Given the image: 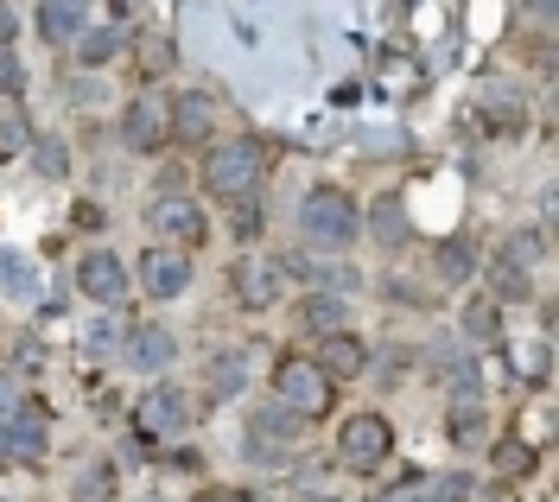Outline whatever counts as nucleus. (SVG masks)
Masks as SVG:
<instances>
[{
  "instance_id": "obj_28",
  "label": "nucleus",
  "mask_w": 559,
  "mask_h": 502,
  "mask_svg": "<svg viewBox=\"0 0 559 502\" xmlns=\"http://www.w3.org/2000/svg\"><path fill=\"white\" fill-rule=\"evenodd\" d=\"M26 146H33V128H26V115H7V121H0V166L26 159Z\"/></svg>"
},
{
  "instance_id": "obj_31",
  "label": "nucleus",
  "mask_w": 559,
  "mask_h": 502,
  "mask_svg": "<svg viewBox=\"0 0 559 502\" xmlns=\"http://www.w3.org/2000/svg\"><path fill=\"white\" fill-rule=\"evenodd\" d=\"M20 89H26V64H20L13 45H0V103H13Z\"/></svg>"
},
{
  "instance_id": "obj_5",
  "label": "nucleus",
  "mask_w": 559,
  "mask_h": 502,
  "mask_svg": "<svg viewBox=\"0 0 559 502\" xmlns=\"http://www.w3.org/2000/svg\"><path fill=\"white\" fill-rule=\"evenodd\" d=\"M0 458L20 470H38L51 458V407L45 401H13L0 420Z\"/></svg>"
},
{
  "instance_id": "obj_38",
  "label": "nucleus",
  "mask_w": 559,
  "mask_h": 502,
  "mask_svg": "<svg viewBox=\"0 0 559 502\" xmlns=\"http://www.w3.org/2000/svg\"><path fill=\"white\" fill-rule=\"evenodd\" d=\"M306 502H337V497H306Z\"/></svg>"
},
{
  "instance_id": "obj_6",
  "label": "nucleus",
  "mask_w": 559,
  "mask_h": 502,
  "mask_svg": "<svg viewBox=\"0 0 559 502\" xmlns=\"http://www.w3.org/2000/svg\"><path fill=\"white\" fill-rule=\"evenodd\" d=\"M394 458V427H388L382 414H349L344 427H337V465L344 470H382Z\"/></svg>"
},
{
  "instance_id": "obj_34",
  "label": "nucleus",
  "mask_w": 559,
  "mask_h": 502,
  "mask_svg": "<svg viewBox=\"0 0 559 502\" xmlns=\"http://www.w3.org/2000/svg\"><path fill=\"white\" fill-rule=\"evenodd\" d=\"M140 7H146V0H108V26H128Z\"/></svg>"
},
{
  "instance_id": "obj_7",
  "label": "nucleus",
  "mask_w": 559,
  "mask_h": 502,
  "mask_svg": "<svg viewBox=\"0 0 559 502\" xmlns=\"http://www.w3.org/2000/svg\"><path fill=\"white\" fill-rule=\"evenodd\" d=\"M229 292H236V306L242 312H274L280 299H286V267H280V254H236V267H229Z\"/></svg>"
},
{
  "instance_id": "obj_8",
  "label": "nucleus",
  "mask_w": 559,
  "mask_h": 502,
  "mask_svg": "<svg viewBox=\"0 0 559 502\" xmlns=\"http://www.w3.org/2000/svg\"><path fill=\"white\" fill-rule=\"evenodd\" d=\"M134 427L146 432V439H178V432L191 427V395H185L178 382H166V375H153L146 395L134 401Z\"/></svg>"
},
{
  "instance_id": "obj_27",
  "label": "nucleus",
  "mask_w": 559,
  "mask_h": 502,
  "mask_svg": "<svg viewBox=\"0 0 559 502\" xmlns=\"http://www.w3.org/2000/svg\"><path fill=\"white\" fill-rule=\"evenodd\" d=\"M26 153H33L38 179H64V172H70V146L58 141V134H45V141H33Z\"/></svg>"
},
{
  "instance_id": "obj_11",
  "label": "nucleus",
  "mask_w": 559,
  "mask_h": 502,
  "mask_svg": "<svg viewBox=\"0 0 559 502\" xmlns=\"http://www.w3.org/2000/svg\"><path fill=\"white\" fill-rule=\"evenodd\" d=\"M121 362L134 369V375H166L178 362V331H166V324H134L128 337H121Z\"/></svg>"
},
{
  "instance_id": "obj_41",
  "label": "nucleus",
  "mask_w": 559,
  "mask_h": 502,
  "mask_svg": "<svg viewBox=\"0 0 559 502\" xmlns=\"http://www.w3.org/2000/svg\"><path fill=\"white\" fill-rule=\"evenodd\" d=\"M242 502H254V497H242Z\"/></svg>"
},
{
  "instance_id": "obj_37",
  "label": "nucleus",
  "mask_w": 559,
  "mask_h": 502,
  "mask_svg": "<svg viewBox=\"0 0 559 502\" xmlns=\"http://www.w3.org/2000/svg\"><path fill=\"white\" fill-rule=\"evenodd\" d=\"M0 395H7V401H13V382H7V369H0Z\"/></svg>"
},
{
  "instance_id": "obj_17",
  "label": "nucleus",
  "mask_w": 559,
  "mask_h": 502,
  "mask_svg": "<svg viewBox=\"0 0 559 502\" xmlns=\"http://www.w3.org/2000/svg\"><path fill=\"white\" fill-rule=\"evenodd\" d=\"M362 229H369V236H376L382 249H407V242H414V216H407V204H401L394 191L369 204V216H362Z\"/></svg>"
},
{
  "instance_id": "obj_36",
  "label": "nucleus",
  "mask_w": 559,
  "mask_h": 502,
  "mask_svg": "<svg viewBox=\"0 0 559 502\" xmlns=\"http://www.w3.org/2000/svg\"><path fill=\"white\" fill-rule=\"evenodd\" d=\"M515 7H522L527 20H547V13H554V0H515Z\"/></svg>"
},
{
  "instance_id": "obj_20",
  "label": "nucleus",
  "mask_w": 559,
  "mask_h": 502,
  "mask_svg": "<svg viewBox=\"0 0 559 502\" xmlns=\"http://www.w3.org/2000/svg\"><path fill=\"white\" fill-rule=\"evenodd\" d=\"M83 7L90 0H38V38L45 45H70L83 33Z\"/></svg>"
},
{
  "instance_id": "obj_25",
  "label": "nucleus",
  "mask_w": 559,
  "mask_h": 502,
  "mask_svg": "<svg viewBox=\"0 0 559 502\" xmlns=\"http://www.w3.org/2000/svg\"><path fill=\"white\" fill-rule=\"evenodd\" d=\"M445 427H452L457 445H477V439H484V395H457V401H452V420H445Z\"/></svg>"
},
{
  "instance_id": "obj_32",
  "label": "nucleus",
  "mask_w": 559,
  "mask_h": 502,
  "mask_svg": "<svg viewBox=\"0 0 559 502\" xmlns=\"http://www.w3.org/2000/svg\"><path fill=\"white\" fill-rule=\"evenodd\" d=\"M173 64H178L173 38H146V51H140V71H146V76H166Z\"/></svg>"
},
{
  "instance_id": "obj_13",
  "label": "nucleus",
  "mask_w": 559,
  "mask_h": 502,
  "mask_svg": "<svg viewBox=\"0 0 559 502\" xmlns=\"http://www.w3.org/2000/svg\"><path fill=\"white\" fill-rule=\"evenodd\" d=\"M134 280H140L146 299H178V292L191 287V261H185L178 249H166V242H153V249L140 254Z\"/></svg>"
},
{
  "instance_id": "obj_19",
  "label": "nucleus",
  "mask_w": 559,
  "mask_h": 502,
  "mask_svg": "<svg viewBox=\"0 0 559 502\" xmlns=\"http://www.w3.org/2000/svg\"><path fill=\"white\" fill-rule=\"evenodd\" d=\"M70 45H76V64H83V71H108V64L121 58L128 33H121V26H83Z\"/></svg>"
},
{
  "instance_id": "obj_16",
  "label": "nucleus",
  "mask_w": 559,
  "mask_h": 502,
  "mask_svg": "<svg viewBox=\"0 0 559 502\" xmlns=\"http://www.w3.org/2000/svg\"><path fill=\"white\" fill-rule=\"evenodd\" d=\"M293 319H299V331H312V337H331V331L349 324V299L331 292V287H312L299 306H293Z\"/></svg>"
},
{
  "instance_id": "obj_29",
  "label": "nucleus",
  "mask_w": 559,
  "mask_h": 502,
  "mask_svg": "<svg viewBox=\"0 0 559 502\" xmlns=\"http://www.w3.org/2000/svg\"><path fill=\"white\" fill-rule=\"evenodd\" d=\"M496 254H509V261H522V267H540V261H547V254H540V236H534V229H509Z\"/></svg>"
},
{
  "instance_id": "obj_10",
  "label": "nucleus",
  "mask_w": 559,
  "mask_h": 502,
  "mask_svg": "<svg viewBox=\"0 0 559 502\" xmlns=\"http://www.w3.org/2000/svg\"><path fill=\"white\" fill-rule=\"evenodd\" d=\"M146 229L166 242V249H198L210 236V216L191 204V198H178V191H166V198H153L146 204Z\"/></svg>"
},
{
  "instance_id": "obj_33",
  "label": "nucleus",
  "mask_w": 559,
  "mask_h": 502,
  "mask_svg": "<svg viewBox=\"0 0 559 502\" xmlns=\"http://www.w3.org/2000/svg\"><path fill=\"white\" fill-rule=\"evenodd\" d=\"M13 38H20V7L0 0V45H13Z\"/></svg>"
},
{
  "instance_id": "obj_40",
  "label": "nucleus",
  "mask_w": 559,
  "mask_h": 502,
  "mask_svg": "<svg viewBox=\"0 0 559 502\" xmlns=\"http://www.w3.org/2000/svg\"><path fill=\"white\" fill-rule=\"evenodd\" d=\"M376 502H394V497H376Z\"/></svg>"
},
{
  "instance_id": "obj_15",
  "label": "nucleus",
  "mask_w": 559,
  "mask_h": 502,
  "mask_svg": "<svg viewBox=\"0 0 559 502\" xmlns=\"http://www.w3.org/2000/svg\"><path fill=\"white\" fill-rule=\"evenodd\" d=\"M318 369H324V375H331V382H349V375H362V369H369V344H362V337H356V331H331V337H318Z\"/></svg>"
},
{
  "instance_id": "obj_23",
  "label": "nucleus",
  "mask_w": 559,
  "mask_h": 502,
  "mask_svg": "<svg viewBox=\"0 0 559 502\" xmlns=\"http://www.w3.org/2000/svg\"><path fill=\"white\" fill-rule=\"evenodd\" d=\"M477 267H484V254H477V242H471V236H452V242L439 249V274H445L452 287H457V280H471Z\"/></svg>"
},
{
  "instance_id": "obj_26",
  "label": "nucleus",
  "mask_w": 559,
  "mask_h": 502,
  "mask_svg": "<svg viewBox=\"0 0 559 502\" xmlns=\"http://www.w3.org/2000/svg\"><path fill=\"white\" fill-rule=\"evenodd\" d=\"M527 274H534V267L509 261V254H489V280H496V292H502V299H527Z\"/></svg>"
},
{
  "instance_id": "obj_39",
  "label": "nucleus",
  "mask_w": 559,
  "mask_h": 502,
  "mask_svg": "<svg viewBox=\"0 0 559 502\" xmlns=\"http://www.w3.org/2000/svg\"><path fill=\"white\" fill-rule=\"evenodd\" d=\"M146 502H166V497H146Z\"/></svg>"
},
{
  "instance_id": "obj_24",
  "label": "nucleus",
  "mask_w": 559,
  "mask_h": 502,
  "mask_svg": "<svg viewBox=\"0 0 559 502\" xmlns=\"http://www.w3.org/2000/svg\"><path fill=\"white\" fill-rule=\"evenodd\" d=\"M496 477H534L540 470V458H534V445L527 439H496Z\"/></svg>"
},
{
  "instance_id": "obj_30",
  "label": "nucleus",
  "mask_w": 559,
  "mask_h": 502,
  "mask_svg": "<svg viewBox=\"0 0 559 502\" xmlns=\"http://www.w3.org/2000/svg\"><path fill=\"white\" fill-rule=\"evenodd\" d=\"M83 350H90V357H121V324L96 319L90 331H83Z\"/></svg>"
},
{
  "instance_id": "obj_35",
  "label": "nucleus",
  "mask_w": 559,
  "mask_h": 502,
  "mask_svg": "<svg viewBox=\"0 0 559 502\" xmlns=\"http://www.w3.org/2000/svg\"><path fill=\"white\" fill-rule=\"evenodd\" d=\"M191 502H242V490H223V483H204Z\"/></svg>"
},
{
  "instance_id": "obj_9",
  "label": "nucleus",
  "mask_w": 559,
  "mask_h": 502,
  "mask_svg": "<svg viewBox=\"0 0 559 502\" xmlns=\"http://www.w3.org/2000/svg\"><path fill=\"white\" fill-rule=\"evenodd\" d=\"M121 146L140 153V159H153V153L173 146V115H166V103H159L153 89H140L134 103L121 108Z\"/></svg>"
},
{
  "instance_id": "obj_1",
  "label": "nucleus",
  "mask_w": 559,
  "mask_h": 502,
  "mask_svg": "<svg viewBox=\"0 0 559 502\" xmlns=\"http://www.w3.org/2000/svg\"><path fill=\"white\" fill-rule=\"evenodd\" d=\"M299 236L318 249H349L362 236V204L349 198L344 184H312L299 198Z\"/></svg>"
},
{
  "instance_id": "obj_12",
  "label": "nucleus",
  "mask_w": 559,
  "mask_h": 502,
  "mask_svg": "<svg viewBox=\"0 0 559 502\" xmlns=\"http://www.w3.org/2000/svg\"><path fill=\"white\" fill-rule=\"evenodd\" d=\"M76 287H83L90 306H121V292H128V261L115 249L76 254Z\"/></svg>"
},
{
  "instance_id": "obj_14",
  "label": "nucleus",
  "mask_w": 559,
  "mask_h": 502,
  "mask_svg": "<svg viewBox=\"0 0 559 502\" xmlns=\"http://www.w3.org/2000/svg\"><path fill=\"white\" fill-rule=\"evenodd\" d=\"M166 115H173V141L210 146V134H216V96L210 89H178L166 103Z\"/></svg>"
},
{
  "instance_id": "obj_18",
  "label": "nucleus",
  "mask_w": 559,
  "mask_h": 502,
  "mask_svg": "<svg viewBox=\"0 0 559 502\" xmlns=\"http://www.w3.org/2000/svg\"><path fill=\"white\" fill-rule=\"evenodd\" d=\"M242 389H248V350H210L204 357V395L236 401Z\"/></svg>"
},
{
  "instance_id": "obj_2",
  "label": "nucleus",
  "mask_w": 559,
  "mask_h": 502,
  "mask_svg": "<svg viewBox=\"0 0 559 502\" xmlns=\"http://www.w3.org/2000/svg\"><path fill=\"white\" fill-rule=\"evenodd\" d=\"M267 179V153L254 141H223L204 153V191L223 198V204H248Z\"/></svg>"
},
{
  "instance_id": "obj_21",
  "label": "nucleus",
  "mask_w": 559,
  "mask_h": 502,
  "mask_svg": "<svg viewBox=\"0 0 559 502\" xmlns=\"http://www.w3.org/2000/svg\"><path fill=\"white\" fill-rule=\"evenodd\" d=\"M457 324H464L471 344H496V337H502V299H496V292H471L464 312H457Z\"/></svg>"
},
{
  "instance_id": "obj_22",
  "label": "nucleus",
  "mask_w": 559,
  "mask_h": 502,
  "mask_svg": "<svg viewBox=\"0 0 559 502\" xmlns=\"http://www.w3.org/2000/svg\"><path fill=\"white\" fill-rule=\"evenodd\" d=\"M70 502H121V477L108 458H90V465L76 470V483H70Z\"/></svg>"
},
{
  "instance_id": "obj_3",
  "label": "nucleus",
  "mask_w": 559,
  "mask_h": 502,
  "mask_svg": "<svg viewBox=\"0 0 559 502\" xmlns=\"http://www.w3.org/2000/svg\"><path fill=\"white\" fill-rule=\"evenodd\" d=\"M274 401L293 407V414L312 427V420H324V414L337 407V382H331L312 357H280L274 362Z\"/></svg>"
},
{
  "instance_id": "obj_4",
  "label": "nucleus",
  "mask_w": 559,
  "mask_h": 502,
  "mask_svg": "<svg viewBox=\"0 0 559 502\" xmlns=\"http://www.w3.org/2000/svg\"><path fill=\"white\" fill-rule=\"evenodd\" d=\"M299 432H306V420L293 414V407H254L248 414V427H242V452H248V465H261V470H286L293 465V445H299Z\"/></svg>"
}]
</instances>
